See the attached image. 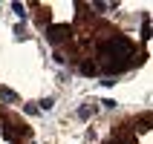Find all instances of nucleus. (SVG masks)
Listing matches in <instances>:
<instances>
[{
    "label": "nucleus",
    "instance_id": "1",
    "mask_svg": "<svg viewBox=\"0 0 153 144\" xmlns=\"http://www.w3.org/2000/svg\"><path fill=\"white\" fill-rule=\"evenodd\" d=\"M95 58L93 64L98 66V75L104 78H119L121 72L145 64V52H139V46L130 41L127 35L116 32L113 26L101 23L95 29V38H93V55Z\"/></svg>",
    "mask_w": 153,
    "mask_h": 144
},
{
    "label": "nucleus",
    "instance_id": "2",
    "mask_svg": "<svg viewBox=\"0 0 153 144\" xmlns=\"http://www.w3.org/2000/svg\"><path fill=\"white\" fill-rule=\"evenodd\" d=\"M72 32H75L72 23H55V26H46V29H43V38H46V43H52V46H61V43L72 41Z\"/></svg>",
    "mask_w": 153,
    "mask_h": 144
},
{
    "label": "nucleus",
    "instance_id": "3",
    "mask_svg": "<svg viewBox=\"0 0 153 144\" xmlns=\"http://www.w3.org/2000/svg\"><path fill=\"white\" fill-rule=\"evenodd\" d=\"M29 136H32V130L26 124H20V121H6V127H3V138L9 144H17L20 138H29Z\"/></svg>",
    "mask_w": 153,
    "mask_h": 144
},
{
    "label": "nucleus",
    "instance_id": "4",
    "mask_svg": "<svg viewBox=\"0 0 153 144\" xmlns=\"http://www.w3.org/2000/svg\"><path fill=\"white\" fill-rule=\"evenodd\" d=\"M29 6H35L38 12H35V23H38V29H46V26H52V12L49 6H41V3H29Z\"/></svg>",
    "mask_w": 153,
    "mask_h": 144
},
{
    "label": "nucleus",
    "instance_id": "5",
    "mask_svg": "<svg viewBox=\"0 0 153 144\" xmlns=\"http://www.w3.org/2000/svg\"><path fill=\"white\" fill-rule=\"evenodd\" d=\"M95 112H98V101H87V104H81V107H78V112H75V115H78L81 121H90Z\"/></svg>",
    "mask_w": 153,
    "mask_h": 144
},
{
    "label": "nucleus",
    "instance_id": "6",
    "mask_svg": "<svg viewBox=\"0 0 153 144\" xmlns=\"http://www.w3.org/2000/svg\"><path fill=\"white\" fill-rule=\"evenodd\" d=\"M78 72H81L84 78H95L98 75V66L93 64V58H81L78 61Z\"/></svg>",
    "mask_w": 153,
    "mask_h": 144
},
{
    "label": "nucleus",
    "instance_id": "7",
    "mask_svg": "<svg viewBox=\"0 0 153 144\" xmlns=\"http://www.w3.org/2000/svg\"><path fill=\"white\" fill-rule=\"evenodd\" d=\"M0 101H3V104H17L20 98H17L15 89H9V86H0Z\"/></svg>",
    "mask_w": 153,
    "mask_h": 144
},
{
    "label": "nucleus",
    "instance_id": "8",
    "mask_svg": "<svg viewBox=\"0 0 153 144\" xmlns=\"http://www.w3.org/2000/svg\"><path fill=\"white\" fill-rule=\"evenodd\" d=\"M35 107H38V112H49L52 107H55V101H52V98H41V101L35 104Z\"/></svg>",
    "mask_w": 153,
    "mask_h": 144
},
{
    "label": "nucleus",
    "instance_id": "9",
    "mask_svg": "<svg viewBox=\"0 0 153 144\" xmlns=\"http://www.w3.org/2000/svg\"><path fill=\"white\" fill-rule=\"evenodd\" d=\"M12 12H15V15L20 17V20H26V15H29V12H26V6H23V3H12Z\"/></svg>",
    "mask_w": 153,
    "mask_h": 144
},
{
    "label": "nucleus",
    "instance_id": "10",
    "mask_svg": "<svg viewBox=\"0 0 153 144\" xmlns=\"http://www.w3.org/2000/svg\"><path fill=\"white\" fill-rule=\"evenodd\" d=\"M15 38H17V41H23V38H26V29H23V23H17V26H15Z\"/></svg>",
    "mask_w": 153,
    "mask_h": 144
},
{
    "label": "nucleus",
    "instance_id": "11",
    "mask_svg": "<svg viewBox=\"0 0 153 144\" xmlns=\"http://www.w3.org/2000/svg\"><path fill=\"white\" fill-rule=\"evenodd\" d=\"M90 9H93V12H98V15H101V12H107V3H98V0H95V3H93V6H90Z\"/></svg>",
    "mask_w": 153,
    "mask_h": 144
},
{
    "label": "nucleus",
    "instance_id": "12",
    "mask_svg": "<svg viewBox=\"0 0 153 144\" xmlns=\"http://www.w3.org/2000/svg\"><path fill=\"white\" fill-rule=\"evenodd\" d=\"M23 112L26 115H38V107H35V104H23Z\"/></svg>",
    "mask_w": 153,
    "mask_h": 144
},
{
    "label": "nucleus",
    "instance_id": "13",
    "mask_svg": "<svg viewBox=\"0 0 153 144\" xmlns=\"http://www.w3.org/2000/svg\"><path fill=\"white\" fill-rule=\"evenodd\" d=\"M52 58H55V64H67V55H64V52H61V49L55 52V55H52Z\"/></svg>",
    "mask_w": 153,
    "mask_h": 144
},
{
    "label": "nucleus",
    "instance_id": "14",
    "mask_svg": "<svg viewBox=\"0 0 153 144\" xmlns=\"http://www.w3.org/2000/svg\"><path fill=\"white\" fill-rule=\"evenodd\" d=\"M101 104V107H107V110H116V101H113V98H104V101H98Z\"/></svg>",
    "mask_w": 153,
    "mask_h": 144
},
{
    "label": "nucleus",
    "instance_id": "15",
    "mask_svg": "<svg viewBox=\"0 0 153 144\" xmlns=\"http://www.w3.org/2000/svg\"><path fill=\"white\" fill-rule=\"evenodd\" d=\"M0 12H3V9H0Z\"/></svg>",
    "mask_w": 153,
    "mask_h": 144
}]
</instances>
